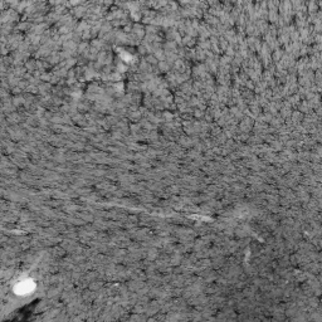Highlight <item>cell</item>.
<instances>
[{
	"label": "cell",
	"mask_w": 322,
	"mask_h": 322,
	"mask_svg": "<svg viewBox=\"0 0 322 322\" xmlns=\"http://www.w3.org/2000/svg\"><path fill=\"white\" fill-rule=\"evenodd\" d=\"M86 3V0H69L67 3V7H78V5H83Z\"/></svg>",
	"instance_id": "2"
},
{
	"label": "cell",
	"mask_w": 322,
	"mask_h": 322,
	"mask_svg": "<svg viewBox=\"0 0 322 322\" xmlns=\"http://www.w3.org/2000/svg\"><path fill=\"white\" fill-rule=\"evenodd\" d=\"M17 18H18V15L13 9H9L8 12L3 13V21H9L10 19H17Z\"/></svg>",
	"instance_id": "1"
},
{
	"label": "cell",
	"mask_w": 322,
	"mask_h": 322,
	"mask_svg": "<svg viewBox=\"0 0 322 322\" xmlns=\"http://www.w3.org/2000/svg\"><path fill=\"white\" fill-rule=\"evenodd\" d=\"M5 2H7L9 5H12V7H17V5L21 2V0H5Z\"/></svg>",
	"instance_id": "3"
}]
</instances>
